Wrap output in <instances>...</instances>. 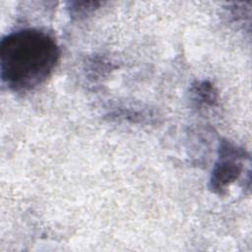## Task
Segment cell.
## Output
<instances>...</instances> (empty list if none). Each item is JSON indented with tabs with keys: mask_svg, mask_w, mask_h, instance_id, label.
Returning <instances> with one entry per match:
<instances>
[{
	"mask_svg": "<svg viewBox=\"0 0 252 252\" xmlns=\"http://www.w3.org/2000/svg\"><path fill=\"white\" fill-rule=\"evenodd\" d=\"M59 57V46L48 32L34 28L15 31L0 42L1 79L13 92H29L51 75Z\"/></svg>",
	"mask_w": 252,
	"mask_h": 252,
	"instance_id": "6da1fadb",
	"label": "cell"
},
{
	"mask_svg": "<svg viewBox=\"0 0 252 252\" xmlns=\"http://www.w3.org/2000/svg\"><path fill=\"white\" fill-rule=\"evenodd\" d=\"M219 153V160L215 164L210 179V189L220 195L240 176L245 153L227 141L220 143Z\"/></svg>",
	"mask_w": 252,
	"mask_h": 252,
	"instance_id": "7a4b0ae2",
	"label": "cell"
},
{
	"mask_svg": "<svg viewBox=\"0 0 252 252\" xmlns=\"http://www.w3.org/2000/svg\"><path fill=\"white\" fill-rule=\"evenodd\" d=\"M192 94L198 103L209 105H213L218 97V93L214 86L205 81L196 82V84L192 86Z\"/></svg>",
	"mask_w": 252,
	"mask_h": 252,
	"instance_id": "3957f363",
	"label": "cell"
},
{
	"mask_svg": "<svg viewBox=\"0 0 252 252\" xmlns=\"http://www.w3.org/2000/svg\"><path fill=\"white\" fill-rule=\"evenodd\" d=\"M70 7H68L70 11V15L76 18H82L89 15L94 9L98 7L99 2H70Z\"/></svg>",
	"mask_w": 252,
	"mask_h": 252,
	"instance_id": "277c9868",
	"label": "cell"
}]
</instances>
